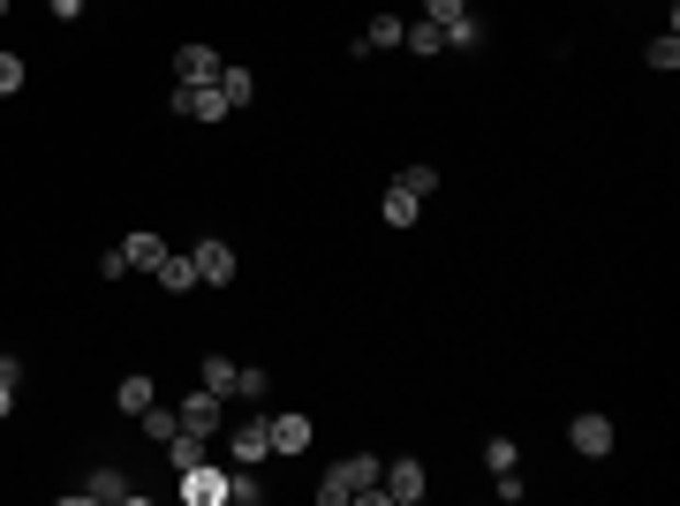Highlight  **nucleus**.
Wrapping results in <instances>:
<instances>
[{
    "label": "nucleus",
    "mask_w": 680,
    "mask_h": 506,
    "mask_svg": "<svg viewBox=\"0 0 680 506\" xmlns=\"http://www.w3.org/2000/svg\"><path fill=\"white\" fill-rule=\"evenodd\" d=\"M151 401H159V385L144 379V371H129V379L114 385V408H122V416H144V408H151Z\"/></svg>",
    "instance_id": "18"
},
{
    "label": "nucleus",
    "mask_w": 680,
    "mask_h": 506,
    "mask_svg": "<svg viewBox=\"0 0 680 506\" xmlns=\"http://www.w3.org/2000/svg\"><path fill=\"white\" fill-rule=\"evenodd\" d=\"M258 499H265L258 469H227V506H258Z\"/></svg>",
    "instance_id": "23"
},
{
    "label": "nucleus",
    "mask_w": 680,
    "mask_h": 506,
    "mask_svg": "<svg viewBox=\"0 0 680 506\" xmlns=\"http://www.w3.org/2000/svg\"><path fill=\"white\" fill-rule=\"evenodd\" d=\"M265 371H258V363H242V385H235V401H265Z\"/></svg>",
    "instance_id": "27"
},
{
    "label": "nucleus",
    "mask_w": 680,
    "mask_h": 506,
    "mask_svg": "<svg viewBox=\"0 0 680 506\" xmlns=\"http://www.w3.org/2000/svg\"><path fill=\"white\" fill-rule=\"evenodd\" d=\"M219 54H212V46H204V38H190V46H182V54H174V83H212V76H219Z\"/></svg>",
    "instance_id": "11"
},
{
    "label": "nucleus",
    "mask_w": 680,
    "mask_h": 506,
    "mask_svg": "<svg viewBox=\"0 0 680 506\" xmlns=\"http://www.w3.org/2000/svg\"><path fill=\"white\" fill-rule=\"evenodd\" d=\"M0 15H8V0H0Z\"/></svg>",
    "instance_id": "34"
},
{
    "label": "nucleus",
    "mask_w": 680,
    "mask_h": 506,
    "mask_svg": "<svg viewBox=\"0 0 680 506\" xmlns=\"http://www.w3.org/2000/svg\"><path fill=\"white\" fill-rule=\"evenodd\" d=\"M394 182H401V190H416V196H431V190H439V167H401Z\"/></svg>",
    "instance_id": "26"
},
{
    "label": "nucleus",
    "mask_w": 680,
    "mask_h": 506,
    "mask_svg": "<svg viewBox=\"0 0 680 506\" xmlns=\"http://www.w3.org/2000/svg\"><path fill=\"white\" fill-rule=\"evenodd\" d=\"M15 393H23V385H15V379H0V424L15 416Z\"/></svg>",
    "instance_id": "32"
},
{
    "label": "nucleus",
    "mask_w": 680,
    "mask_h": 506,
    "mask_svg": "<svg viewBox=\"0 0 680 506\" xmlns=\"http://www.w3.org/2000/svg\"><path fill=\"white\" fill-rule=\"evenodd\" d=\"M476 46H484V23L476 15H454L446 23V54H476Z\"/></svg>",
    "instance_id": "24"
},
{
    "label": "nucleus",
    "mask_w": 680,
    "mask_h": 506,
    "mask_svg": "<svg viewBox=\"0 0 680 506\" xmlns=\"http://www.w3.org/2000/svg\"><path fill=\"white\" fill-rule=\"evenodd\" d=\"M0 379H15V385H23V363H15L8 348H0Z\"/></svg>",
    "instance_id": "33"
},
{
    "label": "nucleus",
    "mask_w": 680,
    "mask_h": 506,
    "mask_svg": "<svg viewBox=\"0 0 680 506\" xmlns=\"http://www.w3.org/2000/svg\"><path fill=\"white\" fill-rule=\"evenodd\" d=\"M378 469L386 461H371V453H348V461H333L326 469V484H318V506H378Z\"/></svg>",
    "instance_id": "1"
},
{
    "label": "nucleus",
    "mask_w": 680,
    "mask_h": 506,
    "mask_svg": "<svg viewBox=\"0 0 680 506\" xmlns=\"http://www.w3.org/2000/svg\"><path fill=\"white\" fill-rule=\"evenodd\" d=\"M401 46H408V54H416V61H439V54H446V31H439L431 15H416V23H408V31H401Z\"/></svg>",
    "instance_id": "16"
},
{
    "label": "nucleus",
    "mask_w": 680,
    "mask_h": 506,
    "mask_svg": "<svg viewBox=\"0 0 680 506\" xmlns=\"http://www.w3.org/2000/svg\"><path fill=\"white\" fill-rule=\"evenodd\" d=\"M46 8H54V23H76V15H83L91 0H46Z\"/></svg>",
    "instance_id": "31"
},
{
    "label": "nucleus",
    "mask_w": 680,
    "mask_h": 506,
    "mask_svg": "<svg viewBox=\"0 0 680 506\" xmlns=\"http://www.w3.org/2000/svg\"><path fill=\"white\" fill-rule=\"evenodd\" d=\"M612 439H620V431H612V424L598 416V408H582V416L567 424V446H575L582 461H605V453H612Z\"/></svg>",
    "instance_id": "6"
},
{
    "label": "nucleus",
    "mask_w": 680,
    "mask_h": 506,
    "mask_svg": "<svg viewBox=\"0 0 680 506\" xmlns=\"http://www.w3.org/2000/svg\"><path fill=\"white\" fill-rule=\"evenodd\" d=\"M197 385H212L219 401H235V385H242V363H235V356H204V363H197Z\"/></svg>",
    "instance_id": "15"
},
{
    "label": "nucleus",
    "mask_w": 680,
    "mask_h": 506,
    "mask_svg": "<svg viewBox=\"0 0 680 506\" xmlns=\"http://www.w3.org/2000/svg\"><path fill=\"white\" fill-rule=\"evenodd\" d=\"M423 15H431V23H439V31H446V23H454V15H469V0H423Z\"/></svg>",
    "instance_id": "28"
},
{
    "label": "nucleus",
    "mask_w": 680,
    "mask_h": 506,
    "mask_svg": "<svg viewBox=\"0 0 680 506\" xmlns=\"http://www.w3.org/2000/svg\"><path fill=\"white\" fill-rule=\"evenodd\" d=\"M182 499H190V506H227V469H219V461L182 469Z\"/></svg>",
    "instance_id": "9"
},
{
    "label": "nucleus",
    "mask_w": 680,
    "mask_h": 506,
    "mask_svg": "<svg viewBox=\"0 0 680 506\" xmlns=\"http://www.w3.org/2000/svg\"><path fill=\"white\" fill-rule=\"evenodd\" d=\"M136 424H144V439H174V431H182V416H174V408H159V401H151V408H144V416H136Z\"/></svg>",
    "instance_id": "25"
},
{
    "label": "nucleus",
    "mask_w": 680,
    "mask_h": 506,
    "mask_svg": "<svg viewBox=\"0 0 680 506\" xmlns=\"http://www.w3.org/2000/svg\"><path fill=\"white\" fill-rule=\"evenodd\" d=\"M423 499V461H386L378 469V506H416Z\"/></svg>",
    "instance_id": "4"
},
{
    "label": "nucleus",
    "mask_w": 680,
    "mask_h": 506,
    "mask_svg": "<svg viewBox=\"0 0 680 506\" xmlns=\"http://www.w3.org/2000/svg\"><path fill=\"white\" fill-rule=\"evenodd\" d=\"M167 106H174V122H227V114H235L219 83H174V99H167Z\"/></svg>",
    "instance_id": "2"
},
{
    "label": "nucleus",
    "mask_w": 680,
    "mask_h": 506,
    "mask_svg": "<svg viewBox=\"0 0 680 506\" xmlns=\"http://www.w3.org/2000/svg\"><path fill=\"white\" fill-rule=\"evenodd\" d=\"M401 31H408L401 15H394V8H378V15L355 31V46H348V54H355V61H371V54H394V46H401Z\"/></svg>",
    "instance_id": "5"
},
{
    "label": "nucleus",
    "mask_w": 680,
    "mask_h": 506,
    "mask_svg": "<svg viewBox=\"0 0 680 506\" xmlns=\"http://www.w3.org/2000/svg\"><path fill=\"white\" fill-rule=\"evenodd\" d=\"M151 280H159L167 295H190V288H204V280H197V257H190V250H167V257H159V272H151Z\"/></svg>",
    "instance_id": "14"
},
{
    "label": "nucleus",
    "mask_w": 680,
    "mask_h": 506,
    "mask_svg": "<svg viewBox=\"0 0 680 506\" xmlns=\"http://www.w3.org/2000/svg\"><path fill=\"white\" fill-rule=\"evenodd\" d=\"M227 461H235V469H258V461H272L265 416H242V424H235V446H227Z\"/></svg>",
    "instance_id": "7"
},
{
    "label": "nucleus",
    "mask_w": 680,
    "mask_h": 506,
    "mask_svg": "<svg viewBox=\"0 0 680 506\" xmlns=\"http://www.w3.org/2000/svg\"><path fill=\"white\" fill-rule=\"evenodd\" d=\"M159 257H167V235H151V227L122 235V265H129V272H159Z\"/></svg>",
    "instance_id": "13"
},
{
    "label": "nucleus",
    "mask_w": 680,
    "mask_h": 506,
    "mask_svg": "<svg viewBox=\"0 0 680 506\" xmlns=\"http://www.w3.org/2000/svg\"><path fill=\"white\" fill-rule=\"evenodd\" d=\"M484 469H491V476H499V469H522V446L507 439V431H491V439H484Z\"/></svg>",
    "instance_id": "22"
},
{
    "label": "nucleus",
    "mask_w": 680,
    "mask_h": 506,
    "mask_svg": "<svg viewBox=\"0 0 680 506\" xmlns=\"http://www.w3.org/2000/svg\"><path fill=\"white\" fill-rule=\"evenodd\" d=\"M265 431H272V453H303V446H310V431H318V424H310L303 408H287V416H265Z\"/></svg>",
    "instance_id": "12"
},
{
    "label": "nucleus",
    "mask_w": 680,
    "mask_h": 506,
    "mask_svg": "<svg viewBox=\"0 0 680 506\" xmlns=\"http://www.w3.org/2000/svg\"><path fill=\"white\" fill-rule=\"evenodd\" d=\"M174 416H182V431H197V439H212V431H219V424H227V401H219V393H212V385H190V393H182V408H174Z\"/></svg>",
    "instance_id": "3"
},
{
    "label": "nucleus",
    "mask_w": 680,
    "mask_h": 506,
    "mask_svg": "<svg viewBox=\"0 0 680 506\" xmlns=\"http://www.w3.org/2000/svg\"><path fill=\"white\" fill-rule=\"evenodd\" d=\"M167 461H174V476H182V469L212 461V439H197V431H174V439H167Z\"/></svg>",
    "instance_id": "19"
},
{
    "label": "nucleus",
    "mask_w": 680,
    "mask_h": 506,
    "mask_svg": "<svg viewBox=\"0 0 680 506\" xmlns=\"http://www.w3.org/2000/svg\"><path fill=\"white\" fill-rule=\"evenodd\" d=\"M15 91H23V61H15V54H0V99H15Z\"/></svg>",
    "instance_id": "30"
},
{
    "label": "nucleus",
    "mask_w": 680,
    "mask_h": 506,
    "mask_svg": "<svg viewBox=\"0 0 680 506\" xmlns=\"http://www.w3.org/2000/svg\"><path fill=\"white\" fill-rule=\"evenodd\" d=\"M491 492H499V499L514 506V499H522V492H530V484H522V469H499V476H491Z\"/></svg>",
    "instance_id": "29"
},
{
    "label": "nucleus",
    "mask_w": 680,
    "mask_h": 506,
    "mask_svg": "<svg viewBox=\"0 0 680 506\" xmlns=\"http://www.w3.org/2000/svg\"><path fill=\"white\" fill-rule=\"evenodd\" d=\"M643 61L658 68V76H673V68H680V31H658V38L643 46Z\"/></svg>",
    "instance_id": "21"
},
{
    "label": "nucleus",
    "mask_w": 680,
    "mask_h": 506,
    "mask_svg": "<svg viewBox=\"0 0 680 506\" xmlns=\"http://www.w3.org/2000/svg\"><path fill=\"white\" fill-rule=\"evenodd\" d=\"M416 212H423V196H416V190H401V182H394V190L378 196V220H386V227H416Z\"/></svg>",
    "instance_id": "17"
},
{
    "label": "nucleus",
    "mask_w": 680,
    "mask_h": 506,
    "mask_svg": "<svg viewBox=\"0 0 680 506\" xmlns=\"http://www.w3.org/2000/svg\"><path fill=\"white\" fill-rule=\"evenodd\" d=\"M190 257H197V280H204V288H227V280H235V243L204 235V243H190Z\"/></svg>",
    "instance_id": "8"
},
{
    "label": "nucleus",
    "mask_w": 680,
    "mask_h": 506,
    "mask_svg": "<svg viewBox=\"0 0 680 506\" xmlns=\"http://www.w3.org/2000/svg\"><path fill=\"white\" fill-rule=\"evenodd\" d=\"M212 83L227 91V106H250V99H258V76H250V68H242V61H227V68H219V76H212Z\"/></svg>",
    "instance_id": "20"
},
{
    "label": "nucleus",
    "mask_w": 680,
    "mask_h": 506,
    "mask_svg": "<svg viewBox=\"0 0 680 506\" xmlns=\"http://www.w3.org/2000/svg\"><path fill=\"white\" fill-rule=\"evenodd\" d=\"M83 499H136V484L122 476V469H91V476L68 492V506H83Z\"/></svg>",
    "instance_id": "10"
}]
</instances>
